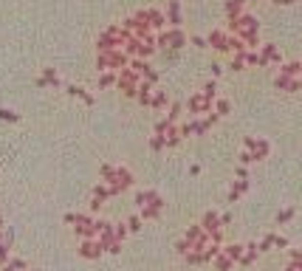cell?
<instances>
[{"mask_svg":"<svg viewBox=\"0 0 302 271\" xmlns=\"http://www.w3.org/2000/svg\"><path fill=\"white\" fill-rule=\"evenodd\" d=\"M139 209H141V220H153L161 212V198L156 192H141L139 195Z\"/></svg>","mask_w":302,"mask_h":271,"instance_id":"2","label":"cell"},{"mask_svg":"<svg viewBox=\"0 0 302 271\" xmlns=\"http://www.w3.org/2000/svg\"><path fill=\"white\" fill-rule=\"evenodd\" d=\"M130 181H133V175L127 170H121V167H105V170H102V184L93 190L91 209H99L107 198H113V195H119L121 190H127Z\"/></svg>","mask_w":302,"mask_h":271,"instance_id":"1","label":"cell"}]
</instances>
